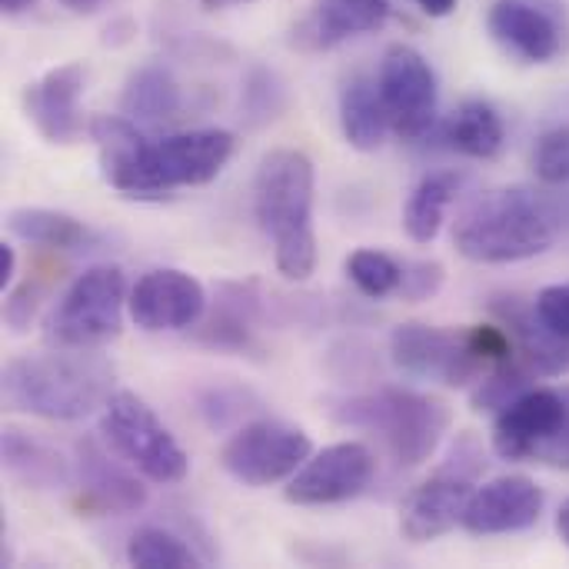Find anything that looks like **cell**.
Masks as SVG:
<instances>
[{"label":"cell","instance_id":"d6a6232c","mask_svg":"<svg viewBox=\"0 0 569 569\" xmlns=\"http://www.w3.org/2000/svg\"><path fill=\"white\" fill-rule=\"evenodd\" d=\"M443 263L440 260H410L403 263V277H400V297L410 300V303H420V300H430L440 293L443 287Z\"/></svg>","mask_w":569,"mask_h":569},{"label":"cell","instance_id":"d4e9b609","mask_svg":"<svg viewBox=\"0 0 569 569\" xmlns=\"http://www.w3.org/2000/svg\"><path fill=\"white\" fill-rule=\"evenodd\" d=\"M460 187H463V177L453 170H437L413 187V193L403 207V230L413 243H433L437 240L443 217H447V207L457 200Z\"/></svg>","mask_w":569,"mask_h":569},{"label":"cell","instance_id":"484cf974","mask_svg":"<svg viewBox=\"0 0 569 569\" xmlns=\"http://www.w3.org/2000/svg\"><path fill=\"white\" fill-rule=\"evenodd\" d=\"M7 230L23 240V243H37L47 250H77L90 240V230L63 213V210H50V207H17L7 213Z\"/></svg>","mask_w":569,"mask_h":569},{"label":"cell","instance_id":"74e56055","mask_svg":"<svg viewBox=\"0 0 569 569\" xmlns=\"http://www.w3.org/2000/svg\"><path fill=\"white\" fill-rule=\"evenodd\" d=\"M427 17H450L460 0H413Z\"/></svg>","mask_w":569,"mask_h":569},{"label":"cell","instance_id":"7c38bea8","mask_svg":"<svg viewBox=\"0 0 569 569\" xmlns=\"http://www.w3.org/2000/svg\"><path fill=\"white\" fill-rule=\"evenodd\" d=\"M377 473V460L367 443L343 440L310 460L287 480L283 497L297 507H333L360 497Z\"/></svg>","mask_w":569,"mask_h":569},{"label":"cell","instance_id":"30bf717a","mask_svg":"<svg viewBox=\"0 0 569 569\" xmlns=\"http://www.w3.org/2000/svg\"><path fill=\"white\" fill-rule=\"evenodd\" d=\"M377 87L383 110L390 117V130L400 140H420L430 133L437 120V73L430 60L410 43H390L380 57Z\"/></svg>","mask_w":569,"mask_h":569},{"label":"cell","instance_id":"7bdbcfd3","mask_svg":"<svg viewBox=\"0 0 569 569\" xmlns=\"http://www.w3.org/2000/svg\"><path fill=\"white\" fill-rule=\"evenodd\" d=\"M233 3H240V0H203L207 10H227V7H233Z\"/></svg>","mask_w":569,"mask_h":569},{"label":"cell","instance_id":"8d00e7d4","mask_svg":"<svg viewBox=\"0 0 569 569\" xmlns=\"http://www.w3.org/2000/svg\"><path fill=\"white\" fill-rule=\"evenodd\" d=\"M13 270H17V253H13V247H10V243H0V290H7V287H10Z\"/></svg>","mask_w":569,"mask_h":569},{"label":"cell","instance_id":"603a6c76","mask_svg":"<svg viewBox=\"0 0 569 569\" xmlns=\"http://www.w3.org/2000/svg\"><path fill=\"white\" fill-rule=\"evenodd\" d=\"M503 117L487 100H463L443 123L447 147L470 160H493L503 150Z\"/></svg>","mask_w":569,"mask_h":569},{"label":"cell","instance_id":"3957f363","mask_svg":"<svg viewBox=\"0 0 569 569\" xmlns=\"http://www.w3.org/2000/svg\"><path fill=\"white\" fill-rule=\"evenodd\" d=\"M563 233L553 193L507 187L480 197L457 223L453 247L473 263H520L547 253Z\"/></svg>","mask_w":569,"mask_h":569},{"label":"cell","instance_id":"cb8c5ba5","mask_svg":"<svg viewBox=\"0 0 569 569\" xmlns=\"http://www.w3.org/2000/svg\"><path fill=\"white\" fill-rule=\"evenodd\" d=\"M180 107H183V93H180V83L173 80V73L167 67L147 63L127 77L120 110L133 123L173 120V117H180Z\"/></svg>","mask_w":569,"mask_h":569},{"label":"cell","instance_id":"52a82bcc","mask_svg":"<svg viewBox=\"0 0 569 569\" xmlns=\"http://www.w3.org/2000/svg\"><path fill=\"white\" fill-rule=\"evenodd\" d=\"M127 300L130 290L120 267H90L67 287V293L53 307L47 320V337L57 347H103L120 337Z\"/></svg>","mask_w":569,"mask_h":569},{"label":"cell","instance_id":"2e32d148","mask_svg":"<svg viewBox=\"0 0 569 569\" xmlns=\"http://www.w3.org/2000/svg\"><path fill=\"white\" fill-rule=\"evenodd\" d=\"M83 83H87L83 63H60L47 70L40 80L27 83L23 113L47 143L67 147L83 133V117H80Z\"/></svg>","mask_w":569,"mask_h":569},{"label":"cell","instance_id":"9c48e42d","mask_svg":"<svg viewBox=\"0 0 569 569\" xmlns=\"http://www.w3.org/2000/svg\"><path fill=\"white\" fill-rule=\"evenodd\" d=\"M313 453V440L303 427L283 420H253L233 430L220 450V467L243 487L263 490L290 480Z\"/></svg>","mask_w":569,"mask_h":569},{"label":"cell","instance_id":"d590c367","mask_svg":"<svg viewBox=\"0 0 569 569\" xmlns=\"http://www.w3.org/2000/svg\"><path fill=\"white\" fill-rule=\"evenodd\" d=\"M563 400H567L563 427H560V433L553 437V443L547 447V453L540 457V463H547V467H553V470H563V473H569V387L563 390Z\"/></svg>","mask_w":569,"mask_h":569},{"label":"cell","instance_id":"d6986e66","mask_svg":"<svg viewBox=\"0 0 569 569\" xmlns=\"http://www.w3.org/2000/svg\"><path fill=\"white\" fill-rule=\"evenodd\" d=\"M390 0H317L293 27V43L303 50H330L350 37L373 33L387 23Z\"/></svg>","mask_w":569,"mask_h":569},{"label":"cell","instance_id":"e575fe53","mask_svg":"<svg viewBox=\"0 0 569 569\" xmlns=\"http://www.w3.org/2000/svg\"><path fill=\"white\" fill-rule=\"evenodd\" d=\"M40 297H43L40 283H20V287L7 297V303H3V320H7V327H10L13 333H23V330L30 327V320H33L37 310H40Z\"/></svg>","mask_w":569,"mask_h":569},{"label":"cell","instance_id":"f546056e","mask_svg":"<svg viewBox=\"0 0 569 569\" xmlns=\"http://www.w3.org/2000/svg\"><path fill=\"white\" fill-rule=\"evenodd\" d=\"M243 117L247 123L260 127V123H270L273 117H280V110L287 107V90L280 83V77L267 67H253L247 83H243Z\"/></svg>","mask_w":569,"mask_h":569},{"label":"cell","instance_id":"4fadbf2b","mask_svg":"<svg viewBox=\"0 0 569 569\" xmlns=\"http://www.w3.org/2000/svg\"><path fill=\"white\" fill-rule=\"evenodd\" d=\"M567 417L563 390L530 387L493 420V453L510 463H540Z\"/></svg>","mask_w":569,"mask_h":569},{"label":"cell","instance_id":"9a60e30c","mask_svg":"<svg viewBox=\"0 0 569 569\" xmlns=\"http://www.w3.org/2000/svg\"><path fill=\"white\" fill-rule=\"evenodd\" d=\"M543 490L537 480L510 473L483 483L473 490L467 513H463V530L473 537H503V533H523L540 523L543 517Z\"/></svg>","mask_w":569,"mask_h":569},{"label":"cell","instance_id":"4316f807","mask_svg":"<svg viewBox=\"0 0 569 569\" xmlns=\"http://www.w3.org/2000/svg\"><path fill=\"white\" fill-rule=\"evenodd\" d=\"M537 380H540L537 367L520 350H513L510 360L497 363L487 377L477 380V390L470 393V407L473 413H500L520 393H527Z\"/></svg>","mask_w":569,"mask_h":569},{"label":"cell","instance_id":"f1b7e54d","mask_svg":"<svg viewBox=\"0 0 569 569\" xmlns=\"http://www.w3.org/2000/svg\"><path fill=\"white\" fill-rule=\"evenodd\" d=\"M347 277L353 280V287L363 297L383 300V297H390V293L400 290L403 263H397L383 250H357V253L347 257Z\"/></svg>","mask_w":569,"mask_h":569},{"label":"cell","instance_id":"6da1fadb","mask_svg":"<svg viewBox=\"0 0 569 569\" xmlns=\"http://www.w3.org/2000/svg\"><path fill=\"white\" fill-rule=\"evenodd\" d=\"M90 140L100 150L103 177L123 197H167L180 187H203L233 157L230 130H183L147 140L130 117L100 113L90 120Z\"/></svg>","mask_w":569,"mask_h":569},{"label":"cell","instance_id":"ffe728a7","mask_svg":"<svg viewBox=\"0 0 569 569\" xmlns=\"http://www.w3.org/2000/svg\"><path fill=\"white\" fill-rule=\"evenodd\" d=\"M3 470L27 490H63L73 483V467L47 443L17 427L3 430Z\"/></svg>","mask_w":569,"mask_h":569},{"label":"cell","instance_id":"8fae6325","mask_svg":"<svg viewBox=\"0 0 569 569\" xmlns=\"http://www.w3.org/2000/svg\"><path fill=\"white\" fill-rule=\"evenodd\" d=\"M490 37L520 63H550L567 50L569 23L560 0H493Z\"/></svg>","mask_w":569,"mask_h":569},{"label":"cell","instance_id":"7a4b0ae2","mask_svg":"<svg viewBox=\"0 0 569 569\" xmlns=\"http://www.w3.org/2000/svg\"><path fill=\"white\" fill-rule=\"evenodd\" d=\"M3 403L40 420L73 423L90 417L113 393V367L80 347L23 353L3 367Z\"/></svg>","mask_w":569,"mask_h":569},{"label":"cell","instance_id":"ac0fdd59","mask_svg":"<svg viewBox=\"0 0 569 569\" xmlns=\"http://www.w3.org/2000/svg\"><path fill=\"white\" fill-rule=\"evenodd\" d=\"M73 480L83 493V503L97 513H133L147 503V487L133 473L117 467L97 440L77 443Z\"/></svg>","mask_w":569,"mask_h":569},{"label":"cell","instance_id":"44dd1931","mask_svg":"<svg viewBox=\"0 0 569 569\" xmlns=\"http://www.w3.org/2000/svg\"><path fill=\"white\" fill-rule=\"evenodd\" d=\"M340 130H343V140L360 153H373L387 143L390 117L383 110L377 80L370 77L347 80L340 93Z\"/></svg>","mask_w":569,"mask_h":569},{"label":"cell","instance_id":"ba28073f","mask_svg":"<svg viewBox=\"0 0 569 569\" xmlns=\"http://www.w3.org/2000/svg\"><path fill=\"white\" fill-rule=\"evenodd\" d=\"M390 360L403 377L437 380L450 390H463L490 373V363L473 350L467 330H443L420 320L393 327Z\"/></svg>","mask_w":569,"mask_h":569},{"label":"cell","instance_id":"5b68a950","mask_svg":"<svg viewBox=\"0 0 569 569\" xmlns=\"http://www.w3.org/2000/svg\"><path fill=\"white\" fill-rule=\"evenodd\" d=\"M330 417L343 427H363L377 433L400 467L427 463L453 423V413L443 400L400 387L347 397L330 407Z\"/></svg>","mask_w":569,"mask_h":569},{"label":"cell","instance_id":"5bb4252c","mask_svg":"<svg viewBox=\"0 0 569 569\" xmlns=\"http://www.w3.org/2000/svg\"><path fill=\"white\" fill-rule=\"evenodd\" d=\"M130 320L147 333H170L193 327L207 310V290L197 277L177 267L147 270L127 300Z\"/></svg>","mask_w":569,"mask_h":569},{"label":"cell","instance_id":"e0dca14e","mask_svg":"<svg viewBox=\"0 0 569 569\" xmlns=\"http://www.w3.org/2000/svg\"><path fill=\"white\" fill-rule=\"evenodd\" d=\"M470 497H473L470 477H460L450 470L433 473L427 483H420L407 497V503L400 510V533L410 543H430V540L447 537L450 530L463 527Z\"/></svg>","mask_w":569,"mask_h":569},{"label":"cell","instance_id":"8992f818","mask_svg":"<svg viewBox=\"0 0 569 569\" xmlns=\"http://www.w3.org/2000/svg\"><path fill=\"white\" fill-rule=\"evenodd\" d=\"M100 437L117 457H123L137 473L153 483H180L190 470L183 447L163 427V420L130 390L110 393L100 413Z\"/></svg>","mask_w":569,"mask_h":569},{"label":"cell","instance_id":"83f0119b","mask_svg":"<svg viewBox=\"0 0 569 569\" xmlns=\"http://www.w3.org/2000/svg\"><path fill=\"white\" fill-rule=\"evenodd\" d=\"M127 563L137 569H197L203 560L177 533L163 527H143L127 543Z\"/></svg>","mask_w":569,"mask_h":569},{"label":"cell","instance_id":"ab89813d","mask_svg":"<svg viewBox=\"0 0 569 569\" xmlns=\"http://www.w3.org/2000/svg\"><path fill=\"white\" fill-rule=\"evenodd\" d=\"M557 533H560V540H563V547L569 550V500L557 510Z\"/></svg>","mask_w":569,"mask_h":569},{"label":"cell","instance_id":"4dcf8cb0","mask_svg":"<svg viewBox=\"0 0 569 569\" xmlns=\"http://www.w3.org/2000/svg\"><path fill=\"white\" fill-rule=\"evenodd\" d=\"M533 173L547 187H569V127H553L537 140Z\"/></svg>","mask_w":569,"mask_h":569},{"label":"cell","instance_id":"277c9868","mask_svg":"<svg viewBox=\"0 0 569 569\" xmlns=\"http://www.w3.org/2000/svg\"><path fill=\"white\" fill-rule=\"evenodd\" d=\"M313 160L300 150H270L253 177V213L273 240L277 270L287 280H310L317 270L313 233Z\"/></svg>","mask_w":569,"mask_h":569},{"label":"cell","instance_id":"1f68e13d","mask_svg":"<svg viewBox=\"0 0 569 569\" xmlns=\"http://www.w3.org/2000/svg\"><path fill=\"white\" fill-rule=\"evenodd\" d=\"M250 410H257V400L240 387H213L200 397V413L213 430L230 427L233 420L247 417Z\"/></svg>","mask_w":569,"mask_h":569},{"label":"cell","instance_id":"836d02e7","mask_svg":"<svg viewBox=\"0 0 569 569\" xmlns=\"http://www.w3.org/2000/svg\"><path fill=\"white\" fill-rule=\"evenodd\" d=\"M533 310L540 317V323L547 330H553L557 337L569 340V283H553L543 287L533 300Z\"/></svg>","mask_w":569,"mask_h":569},{"label":"cell","instance_id":"60d3db41","mask_svg":"<svg viewBox=\"0 0 569 569\" xmlns=\"http://www.w3.org/2000/svg\"><path fill=\"white\" fill-rule=\"evenodd\" d=\"M37 0H0V10L7 13V17H17V13H23V10H30Z\"/></svg>","mask_w":569,"mask_h":569},{"label":"cell","instance_id":"f35d334b","mask_svg":"<svg viewBox=\"0 0 569 569\" xmlns=\"http://www.w3.org/2000/svg\"><path fill=\"white\" fill-rule=\"evenodd\" d=\"M70 13H97L107 0H60Z\"/></svg>","mask_w":569,"mask_h":569},{"label":"cell","instance_id":"b9f144b4","mask_svg":"<svg viewBox=\"0 0 569 569\" xmlns=\"http://www.w3.org/2000/svg\"><path fill=\"white\" fill-rule=\"evenodd\" d=\"M557 200V210H560V223H563V230H569V193H560V197H553Z\"/></svg>","mask_w":569,"mask_h":569},{"label":"cell","instance_id":"7402d4cb","mask_svg":"<svg viewBox=\"0 0 569 569\" xmlns=\"http://www.w3.org/2000/svg\"><path fill=\"white\" fill-rule=\"evenodd\" d=\"M263 303L260 297L250 293V287L243 283H227L220 290L217 310L210 313V320L200 327V343L213 347V350H233L243 353L253 347V323L260 320Z\"/></svg>","mask_w":569,"mask_h":569}]
</instances>
